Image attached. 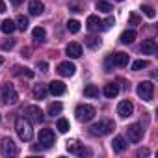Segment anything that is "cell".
Here are the masks:
<instances>
[{
    "instance_id": "cell-1",
    "label": "cell",
    "mask_w": 158,
    "mask_h": 158,
    "mask_svg": "<svg viewBox=\"0 0 158 158\" xmlns=\"http://www.w3.org/2000/svg\"><path fill=\"white\" fill-rule=\"evenodd\" d=\"M15 130L19 134V138L23 141H30L34 138V130H32V123L26 119V117H19L15 121Z\"/></svg>"
},
{
    "instance_id": "cell-2",
    "label": "cell",
    "mask_w": 158,
    "mask_h": 158,
    "mask_svg": "<svg viewBox=\"0 0 158 158\" xmlns=\"http://www.w3.org/2000/svg\"><path fill=\"white\" fill-rule=\"evenodd\" d=\"M114 128H115L114 121L102 119V121H99V123H95V125L89 127V134H91V136H106V134H110Z\"/></svg>"
},
{
    "instance_id": "cell-3",
    "label": "cell",
    "mask_w": 158,
    "mask_h": 158,
    "mask_svg": "<svg viewBox=\"0 0 158 158\" xmlns=\"http://www.w3.org/2000/svg\"><path fill=\"white\" fill-rule=\"evenodd\" d=\"M128 54L125 52H115V54H110L106 58V71H112V67H127L128 65Z\"/></svg>"
},
{
    "instance_id": "cell-4",
    "label": "cell",
    "mask_w": 158,
    "mask_h": 158,
    "mask_svg": "<svg viewBox=\"0 0 158 158\" xmlns=\"http://www.w3.org/2000/svg\"><path fill=\"white\" fill-rule=\"evenodd\" d=\"M76 119L78 121H82V123H88L95 117V108L89 106V104H80V106H76Z\"/></svg>"
},
{
    "instance_id": "cell-5",
    "label": "cell",
    "mask_w": 158,
    "mask_h": 158,
    "mask_svg": "<svg viewBox=\"0 0 158 158\" xmlns=\"http://www.w3.org/2000/svg\"><path fill=\"white\" fill-rule=\"evenodd\" d=\"M136 91H138V95H139V99H143V101H152V95H154V84L152 82H149V80H145V82H139L138 84V88H136Z\"/></svg>"
},
{
    "instance_id": "cell-6",
    "label": "cell",
    "mask_w": 158,
    "mask_h": 158,
    "mask_svg": "<svg viewBox=\"0 0 158 158\" xmlns=\"http://www.w3.org/2000/svg\"><path fill=\"white\" fill-rule=\"evenodd\" d=\"M17 99H19V95H17L15 88H13L11 84H8V82L2 84V102H6V104H15Z\"/></svg>"
},
{
    "instance_id": "cell-7",
    "label": "cell",
    "mask_w": 158,
    "mask_h": 158,
    "mask_svg": "<svg viewBox=\"0 0 158 158\" xmlns=\"http://www.w3.org/2000/svg\"><path fill=\"white\" fill-rule=\"evenodd\" d=\"M17 152H19V149L15 147L11 138H2V139H0V154H2V156H13Z\"/></svg>"
},
{
    "instance_id": "cell-8",
    "label": "cell",
    "mask_w": 158,
    "mask_h": 158,
    "mask_svg": "<svg viewBox=\"0 0 158 158\" xmlns=\"http://www.w3.org/2000/svg\"><path fill=\"white\" fill-rule=\"evenodd\" d=\"M127 136H128V141L130 143H138L141 138H143V127L139 123H134L127 128Z\"/></svg>"
},
{
    "instance_id": "cell-9",
    "label": "cell",
    "mask_w": 158,
    "mask_h": 158,
    "mask_svg": "<svg viewBox=\"0 0 158 158\" xmlns=\"http://www.w3.org/2000/svg\"><path fill=\"white\" fill-rule=\"evenodd\" d=\"M24 117L30 121V123H41L43 121V112L39 106H28L24 110Z\"/></svg>"
},
{
    "instance_id": "cell-10",
    "label": "cell",
    "mask_w": 158,
    "mask_h": 158,
    "mask_svg": "<svg viewBox=\"0 0 158 158\" xmlns=\"http://www.w3.org/2000/svg\"><path fill=\"white\" fill-rule=\"evenodd\" d=\"M54 141H56V136H54V132H52L50 128H43V130L39 132V143H41L43 147H52Z\"/></svg>"
},
{
    "instance_id": "cell-11",
    "label": "cell",
    "mask_w": 158,
    "mask_h": 158,
    "mask_svg": "<svg viewBox=\"0 0 158 158\" xmlns=\"http://www.w3.org/2000/svg\"><path fill=\"white\" fill-rule=\"evenodd\" d=\"M67 151H69L71 154H76V156H84V154H91V151H89V149H86L84 145H80V143H76V141H69V143H67Z\"/></svg>"
},
{
    "instance_id": "cell-12",
    "label": "cell",
    "mask_w": 158,
    "mask_h": 158,
    "mask_svg": "<svg viewBox=\"0 0 158 158\" xmlns=\"http://www.w3.org/2000/svg\"><path fill=\"white\" fill-rule=\"evenodd\" d=\"M117 114H119L121 117H130V115L134 114V106H132V102H130V101H121L119 106H117Z\"/></svg>"
},
{
    "instance_id": "cell-13",
    "label": "cell",
    "mask_w": 158,
    "mask_h": 158,
    "mask_svg": "<svg viewBox=\"0 0 158 158\" xmlns=\"http://www.w3.org/2000/svg\"><path fill=\"white\" fill-rule=\"evenodd\" d=\"M74 71H76V67H74V63H71V61H61V63L58 65V73H60L61 76H73Z\"/></svg>"
},
{
    "instance_id": "cell-14",
    "label": "cell",
    "mask_w": 158,
    "mask_h": 158,
    "mask_svg": "<svg viewBox=\"0 0 158 158\" xmlns=\"http://www.w3.org/2000/svg\"><path fill=\"white\" fill-rule=\"evenodd\" d=\"M65 52H67L69 58H80L82 56V47L78 45V43H69L65 47Z\"/></svg>"
},
{
    "instance_id": "cell-15",
    "label": "cell",
    "mask_w": 158,
    "mask_h": 158,
    "mask_svg": "<svg viewBox=\"0 0 158 158\" xmlns=\"http://www.w3.org/2000/svg\"><path fill=\"white\" fill-rule=\"evenodd\" d=\"M88 28L91 32H99V30H102V21L97 15H89L88 17Z\"/></svg>"
},
{
    "instance_id": "cell-16",
    "label": "cell",
    "mask_w": 158,
    "mask_h": 158,
    "mask_svg": "<svg viewBox=\"0 0 158 158\" xmlns=\"http://www.w3.org/2000/svg\"><path fill=\"white\" fill-rule=\"evenodd\" d=\"M48 91H50L52 95H63V93H65V84L60 82V80H52L50 86H48Z\"/></svg>"
},
{
    "instance_id": "cell-17",
    "label": "cell",
    "mask_w": 158,
    "mask_h": 158,
    "mask_svg": "<svg viewBox=\"0 0 158 158\" xmlns=\"http://www.w3.org/2000/svg\"><path fill=\"white\" fill-rule=\"evenodd\" d=\"M102 93H104L108 99H114V97H117V93H119V84H115V82H110V84H106V86H104V89H102Z\"/></svg>"
},
{
    "instance_id": "cell-18",
    "label": "cell",
    "mask_w": 158,
    "mask_h": 158,
    "mask_svg": "<svg viewBox=\"0 0 158 158\" xmlns=\"http://www.w3.org/2000/svg\"><path fill=\"white\" fill-rule=\"evenodd\" d=\"M112 147H114L115 152H123V151L128 147V143H127V139H125L123 136H115L114 141H112Z\"/></svg>"
},
{
    "instance_id": "cell-19",
    "label": "cell",
    "mask_w": 158,
    "mask_h": 158,
    "mask_svg": "<svg viewBox=\"0 0 158 158\" xmlns=\"http://www.w3.org/2000/svg\"><path fill=\"white\" fill-rule=\"evenodd\" d=\"M141 52L143 54H156V41L154 39H145L141 45Z\"/></svg>"
},
{
    "instance_id": "cell-20",
    "label": "cell",
    "mask_w": 158,
    "mask_h": 158,
    "mask_svg": "<svg viewBox=\"0 0 158 158\" xmlns=\"http://www.w3.org/2000/svg\"><path fill=\"white\" fill-rule=\"evenodd\" d=\"M28 10H30L32 15H41L45 6H43V2H39V0H32V2L28 4Z\"/></svg>"
},
{
    "instance_id": "cell-21",
    "label": "cell",
    "mask_w": 158,
    "mask_h": 158,
    "mask_svg": "<svg viewBox=\"0 0 158 158\" xmlns=\"http://www.w3.org/2000/svg\"><path fill=\"white\" fill-rule=\"evenodd\" d=\"M0 30H2L4 34H13L17 28H15V23L11 19H4L2 23H0Z\"/></svg>"
},
{
    "instance_id": "cell-22",
    "label": "cell",
    "mask_w": 158,
    "mask_h": 158,
    "mask_svg": "<svg viewBox=\"0 0 158 158\" xmlns=\"http://www.w3.org/2000/svg\"><path fill=\"white\" fill-rule=\"evenodd\" d=\"M119 39H121L123 45H130V43H134V39H136V32H134V30H125Z\"/></svg>"
},
{
    "instance_id": "cell-23",
    "label": "cell",
    "mask_w": 158,
    "mask_h": 158,
    "mask_svg": "<svg viewBox=\"0 0 158 158\" xmlns=\"http://www.w3.org/2000/svg\"><path fill=\"white\" fill-rule=\"evenodd\" d=\"M32 93H34L35 99H45L47 97V86L45 84H35L34 89H32Z\"/></svg>"
},
{
    "instance_id": "cell-24",
    "label": "cell",
    "mask_w": 158,
    "mask_h": 158,
    "mask_svg": "<svg viewBox=\"0 0 158 158\" xmlns=\"http://www.w3.org/2000/svg\"><path fill=\"white\" fill-rule=\"evenodd\" d=\"M84 95L89 97V99H97V97H99V88H97L95 84H88V86L84 88Z\"/></svg>"
},
{
    "instance_id": "cell-25",
    "label": "cell",
    "mask_w": 158,
    "mask_h": 158,
    "mask_svg": "<svg viewBox=\"0 0 158 158\" xmlns=\"http://www.w3.org/2000/svg\"><path fill=\"white\" fill-rule=\"evenodd\" d=\"M28 24H30V23H28V19H26L24 15H19V17H17V21H15V28H17V30H21V32H24V30L28 28Z\"/></svg>"
},
{
    "instance_id": "cell-26",
    "label": "cell",
    "mask_w": 158,
    "mask_h": 158,
    "mask_svg": "<svg viewBox=\"0 0 158 158\" xmlns=\"http://www.w3.org/2000/svg\"><path fill=\"white\" fill-rule=\"evenodd\" d=\"M45 37H47V32H45V28H41V26L34 28V39H35V41L43 43V41H45Z\"/></svg>"
},
{
    "instance_id": "cell-27",
    "label": "cell",
    "mask_w": 158,
    "mask_h": 158,
    "mask_svg": "<svg viewBox=\"0 0 158 158\" xmlns=\"http://www.w3.org/2000/svg\"><path fill=\"white\" fill-rule=\"evenodd\" d=\"M84 43H86L89 48H97V47L101 45V39L95 37V35H88V37H84Z\"/></svg>"
},
{
    "instance_id": "cell-28",
    "label": "cell",
    "mask_w": 158,
    "mask_h": 158,
    "mask_svg": "<svg viewBox=\"0 0 158 158\" xmlns=\"http://www.w3.org/2000/svg\"><path fill=\"white\" fill-rule=\"evenodd\" d=\"M61 110H63L61 102H52V104L48 106V115H52V117H54V115H58Z\"/></svg>"
},
{
    "instance_id": "cell-29",
    "label": "cell",
    "mask_w": 158,
    "mask_h": 158,
    "mask_svg": "<svg viewBox=\"0 0 158 158\" xmlns=\"http://www.w3.org/2000/svg\"><path fill=\"white\" fill-rule=\"evenodd\" d=\"M67 30H69L71 34H78V32H80V23L74 21V19H71V21L67 23Z\"/></svg>"
},
{
    "instance_id": "cell-30",
    "label": "cell",
    "mask_w": 158,
    "mask_h": 158,
    "mask_svg": "<svg viewBox=\"0 0 158 158\" xmlns=\"http://www.w3.org/2000/svg\"><path fill=\"white\" fill-rule=\"evenodd\" d=\"M97 10L102 11V13H110V11L114 10V6H112L110 2H102V0H101V2H97Z\"/></svg>"
},
{
    "instance_id": "cell-31",
    "label": "cell",
    "mask_w": 158,
    "mask_h": 158,
    "mask_svg": "<svg viewBox=\"0 0 158 158\" xmlns=\"http://www.w3.org/2000/svg\"><path fill=\"white\" fill-rule=\"evenodd\" d=\"M145 67H149V61H147V60H136V61L132 63V71H141V69H145Z\"/></svg>"
},
{
    "instance_id": "cell-32",
    "label": "cell",
    "mask_w": 158,
    "mask_h": 158,
    "mask_svg": "<svg viewBox=\"0 0 158 158\" xmlns=\"http://www.w3.org/2000/svg\"><path fill=\"white\" fill-rule=\"evenodd\" d=\"M15 73H17L19 76H26V78H32V76H34V71H30V69H26V67H15Z\"/></svg>"
},
{
    "instance_id": "cell-33",
    "label": "cell",
    "mask_w": 158,
    "mask_h": 158,
    "mask_svg": "<svg viewBox=\"0 0 158 158\" xmlns=\"http://www.w3.org/2000/svg\"><path fill=\"white\" fill-rule=\"evenodd\" d=\"M56 128H58L61 134H65V132H67L71 127H69V121H67V119H58V125H56Z\"/></svg>"
},
{
    "instance_id": "cell-34",
    "label": "cell",
    "mask_w": 158,
    "mask_h": 158,
    "mask_svg": "<svg viewBox=\"0 0 158 158\" xmlns=\"http://www.w3.org/2000/svg\"><path fill=\"white\" fill-rule=\"evenodd\" d=\"M141 10H143V13H145V15H147L149 19H154V15H156V13H154V10H152L151 6H143Z\"/></svg>"
},
{
    "instance_id": "cell-35",
    "label": "cell",
    "mask_w": 158,
    "mask_h": 158,
    "mask_svg": "<svg viewBox=\"0 0 158 158\" xmlns=\"http://www.w3.org/2000/svg\"><path fill=\"white\" fill-rule=\"evenodd\" d=\"M128 21H130V24H139V17L136 13H130L128 15Z\"/></svg>"
},
{
    "instance_id": "cell-36",
    "label": "cell",
    "mask_w": 158,
    "mask_h": 158,
    "mask_svg": "<svg viewBox=\"0 0 158 158\" xmlns=\"http://www.w3.org/2000/svg\"><path fill=\"white\" fill-rule=\"evenodd\" d=\"M112 26H114V19H112V17L102 23V28H112Z\"/></svg>"
},
{
    "instance_id": "cell-37",
    "label": "cell",
    "mask_w": 158,
    "mask_h": 158,
    "mask_svg": "<svg viewBox=\"0 0 158 158\" xmlns=\"http://www.w3.org/2000/svg\"><path fill=\"white\" fill-rule=\"evenodd\" d=\"M37 67H39L43 73H47V71H48V63H47V61H39V63H37Z\"/></svg>"
},
{
    "instance_id": "cell-38",
    "label": "cell",
    "mask_w": 158,
    "mask_h": 158,
    "mask_svg": "<svg viewBox=\"0 0 158 158\" xmlns=\"http://www.w3.org/2000/svg\"><path fill=\"white\" fill-rule=\"evenodd\" d=\"M149 154V149H139L138 151V156H147Z\"/></svg>"
},
{
    "instance_id": "cell-39",
    "label": "cell",
    "mask_w": 158,
    "mask_h": 158,
    "mask_svg": "<svg viewBox=\"0 0 158 158\" xmlns=\"http://www.w3.org/2000/svg\"><path fill=\"white\" fill-rule=\"evenodd\" d=\"M11 47H13V41H10V43H4V45H2V48H4V50H8V48H11Z\"/></svg>"
},
{
    "instance_id": "cell-40",
    "label": "cell",
    "mask_w": 158,
    "mask_h": 158,
    "mask_svg": "<svg viewBox=\"0 0 158 158\" xmlns=\"http://www.w3.org/2000/svg\"><path fill=\"white\" fill-rule=\"evenodd\" d=\"M6 11V4L2 2V0H0V13H4Z\"/></svg>"
},
{
    "instance_id": "cell-41",
    "label": "cell",
    "mask_w": 158,
    "mask_h": 158,
    "mask_svg": "<svg viewBox=\"0 0 158 158\" xmlns=\"http://www.w3.org/2000/svg\"><path fill=\"white\" fill-rule=\"evenodd\" d=\"M11 4H13V6H21V4H23V0H11Z\"/></svg>"
},
{
    "instance_id": "cell-42",
    "label": "cell",
    "mask_w": 158,
    "mask_h": 158,
    "mask_svg": "<svg viewBox=\"0 0 158 158\" xmlns=\"http://www.w3.org/2000/svg\"><path fill=\"white\" fill-rule=\"evenodd\" d=\"M2 63H4V60H2V58H0V65H2Z\"/></svg>"
},
{
    "instance_id": "cell-43",
    "label": "cell",
    "mask_w": 158,
    "mask_h": 158,
    "mask_svg": "<svg viewBox=\"0 0 158 158\" xmlns=\"http://www.w3.org/2000/svg\"><path fill=\"white\" fill-rule=\"evenodd\" d=\"M117 2H123V0H117Z\"/></svg>"
}]
</instances>
